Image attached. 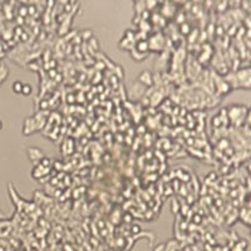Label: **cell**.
<instances>
[{"label": "cell", "instance_id": "1", "mask_svg": "<svg viewBox=\"0 0 251 251\" xmlns=\"http://www.w3.org/2000/svg\"><path fill=\"white\" fill-rule=\"evenodd\" d=\"M23 86L24 84L22 83V82H15V83L13 84V90L15 93H22V89H23Z\"/></svg>", "mask_w": 251, "mask_h": 251}, {"label": "cell", "instance_id": "2", "mask_svg": "<svg viewBox=\"0 0 251 251\" xmlns=\"http://www.w3.org/2000/svg\"><path fill=\"white\" fill-rule=\"evenodd\" d=\"M22 93L24 96H29L30 93H32V87L29 86V84H24L23 86V89H22Z\"/></svg>", "mask_w": 251, "mask_h": 251}, {"label": "cell", "instance_id": "3", "mask_svg": "<svg viewBox=\"0 0 251 251\" xmlns=\"http://www.w3.org/2000/svg\"><path fill=\"white\" fill-rule=\"evenodd\" d=\"M0 128H1V122H0Z\"/></svg>", "mask_w": 251, "mask_h": 251}]
</instances>
